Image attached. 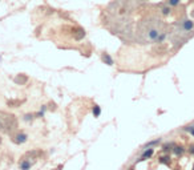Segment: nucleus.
<instances>
[{"instance_id": "f257e3e1", "label": "nucleus", "mask_w": 194, "mask_h": 170, "mask_svg": "<svg viewBox=\"0 0 194 170\" xmlns=\"http://www.w3.org/2000/svg\"><path fill=\"white\" fill-rule=\"evenodd\" d=\"M11 141L16 145H21L28 141V134L24 131H16L15 134H11Z\"/></svg>"}, {"instance_id": "f03ea898", "label": "nucleus", "mask_w": 194, "mask_h": 170, "mask_svg": "<svg viewBox=\"0 0 194 170\" xmlns=\"http://www.w3.org/2000/svg\"><path fill=\"white\" fill-rule=\"evenodd\" d=\"M36 161H33V159H29V158H25V157H23L21 158V161H20L19 163V169L20 170H29L32 166H33V163H35Z\"/></svg>"}, {"instance_id": "7ed1b4c3", "label": "nucleus", "mask_w": 194, "mask_h": 170, "mask_svg": "<svg viewBox=\"0 0 194 170\" xmlns=\"http://www.w3.org/2000/svg\"><path fill=\"white\" fill-rule=\"evenodd\" d=\"M101 60H102V62H105V64H106V65H109V66H112L113 64H114L112 56H110L109 53H106V52H104V53L101 54Z\"/></svg>"}, {"instance_id": "20e7f679", "label": "nucleus", "mask_w": 194, "mask_h": 170, "mask_svg": "<svg viewBox=\"0 0 194 170\" xmlns=\"http://www.w3.org/2000/svg\"><path fill=\"white\" fill-rule=\"evenodd\" d=\"M153 153H154V149H151V147H149V149H145L144 153H142V155H141V158L137 161V162H141V161H145V159L150 158L151 155H153Z\"/></svg>"}, {"instance_id": "39448f33", "label": "nucleus", "mask_w": 194, "mask_h": 170, "mask_svg": "<svg viewBox=\"0 0 194 170\" xmlns=\"http://www.w3.org/2000/svg\"><path fill=\"white\" fill-rule=\"evenodd\" d=\"M13 81L17 85H24L28 81V76H25V74H17V76L13 78Z\"/></svg>"}, {"instance_id": "423d86ee", "label": "nucleus", "mask_w": 194, "mask_h": 170, "mask_svg": "<svg viewBox=\"0 0 194 170\" xmlns=\"http://www.w3.org/2000/svg\"><path fill=\"white\" fill-rule=\"evenodd\" d=\"M158 36H159V32H158V29H155V28H151V29H149V32H147V37H149V40H151V41H155Z\"/></svg>"}, {"instance_id": "0eeeda50", "label": "nucleus", "mask_w": 194, "mask_h": 170, "mask_svg": "<svg viewBox=\"0 0 194 170\" xmlns=\"http://www.w3.org/2000/svg\"><path fill=\"white\" fill-rule=\"evenodd\" d=\"M182 28H183V31H186V32L191 31L194 28V21L193 20H185L182 24Z\"/></svg>"}, {"instance_id": "6e6552de", "label": "nucleus", "mask_w": 194, "mask_h": 170, "mask_svg": "<svg viewBox=\"0 0 194 170\" xmlns=\"http://www.w3.org/2000/svg\"><path fill=\"white\" fill-rule=\"evenodd\" d=\"M23 102H24V100L23 101H20V100H9V101H7V105H8V106H12V108H19Z\"/></svg>"}, {"instance_id": "1a4fd4ad", "label": "nucleus", "mask_w": 194, "mask_h": 170, "mask_svg": "<svg viewBox=\"0 0 194 170\" xmlns=\"http://www.w3.org/2000/svg\"><path fill=\"white\" fill-rule=\"evenodd\" d=\"M35 118H36L35 113H27V114H24V117H23V120L25 121V122H32Z\"/></svg>"}, {"instance_id": "9d476101", "label": "nucleus", "mask_w": 194, "mask_h": 170, "mask_svg": "<svg viewBox=\"0 0 194 170\" xmlns=\"http://www.w3.org/2000/svg\"><path fill=\"white\" fill-rule=\"evenodd\" d=\"M173 151H174V154H177V155H181L185 151V149H183L182 146H173Z\"/></svg>"}, {"instance_id": "9b49d317", "label": "nucleus", "mask_w": 194, "mask_h": 170, "mask_svg": "<svg viewBox=\"0 0 194 170\" xmlns=\"http://www.w3.org/2000/svg\"><path fill=\"white\" fill-rule=\"evenodd\" d=\"M159 162L165 163V165H169L170 163V157L169 155H163V157H159Z\"/></svg>"}, {"instance_id": "f8f14e48", "label": "nucleus", "mask_w": 194, "mask_h": 170, "mask_svg": "<svg viewBox=\"0 0 194 170\" xmlns=\"http://www.w3.org/2000/svg\"><path fill=\"white\" fill-rule=\"evenodd\" d=\"M101 114V108L98 106V105H94L93 106V116L94 117H100Z\"/></svg>"}, {"instance_id": "ddd939ff", "label": "nucleus", "mask_w": 194, "mask_h": 170, "mask_svg": "<svg viewBox=\"0 0 194 170\" xmlns=\"http://www.w3.org/2000/svg\"><path fill=\"white\" fill-rule=\"evenodd\" d=\"M179 3H181V0H167V4L170 7H177Z\"/></svg>"}, {"instance_id": "4468645a", "label": "nucleus", "mask_w": 194, "mask_h": 170, "mask_svg": "<svg viewBox=\"0 0 194 170\" xmlns=\"http://www.w3.org/2000/svg\"><path fill=\"white\" fill-rule=\"evenodd\" d=\"M159 141H161V139H159V138L154 139V141H150V142H147L146 145H145V147H150V146H154V145H157V143H159Z\"/></svg>"}, {"instance_id": "2eb2a0df", "label": "nucleus", "mask_w": 194, "mask_h": 170, "mask_svg": "<svg viewBox=\"0 0 194 170\" xmlns=\"http://www.w3.org/2000/svg\"><path fill=\"white\" fill-rule=\"evenodd\" d=\"M165 37H166V35H165V33H159V36L157 37V40H155V41H157V42H162L163 40H165Z\"/></svg>"}, {"instance_id": "dca6fc26", "label": "nucleus", "mask_w": 194, "mask_h": 170, "mask_svg": "<svg viewBox=\"0 0 194 170\" xmlns=\"http://www.w3.org/2000/svg\"><path fill=\"white\" fill-rule=\"evenodd\" d=\"M161 12H162V15H169V13H170V8H169V7H163L162 9H161Z\"/></svg>"}, {"instance_id": "f3484780", "label": "nucleus", "mask_w": 194, "mask_h": 170, "mask_svg": "<svg viewBox=\"0 0 194 170\" xmlns=\"http://www.w3.org/2000/svg\"><path fill=\"white\" fill-rule=\"evenodd\" d=\"M173 146H174V145H173V143H166V145H165V146H163V150H165V151L170 150V147H173Z\"/></svg>"}, {"instance_id": "a211bd4d", "label": "nucleus", "mask_w": 194, "mask_h": 170, "mask_svg": "<svg viewBox=\"0 0 194 170\" xmlns=\"http://www.w3.org/2000/svg\"><path fill=\"white\" fill-rule=\"evenodd\" d=\"M48 109H49V110H56V104H54V102H49V106H48Z\"/></svg>"}, {"instance_id": "6ab92c4d", "label": "nucleus", "mask_w": 194, "mask_h": 170, "mask_svg": "<svg viewBox=\"0 0 194 170\" xmlns=\"http://www.w3.org/2000/svg\"><path fill=\"white\" fill-rule=\"evenodd\" d=\"M186 130H187V131H190L191 134L194 135V126H187V127H186Z\"/></svg>"}, {"instance_id": "aec40b11", "label": "nucleus", "mask_w": 194, "mask_h": 170, "mask_svg": "<svg viewBox=\"0 0 194 170\" xmlns=\"http://www.w3.org/2000/svg\"><path fill=\"white\" fill-rule=\"evenodd\" d=\"M189 150H190V153H193V154H194V145H191V146H190V149H189Z\"/></svg>"}, {"instance_id": "412c9836", "label": "nucleus", "mask_w": 194, "mask_h": 170, "mask_svg": "<svg viewBox=\"0 0 194 170\" xmlns=\"http://www.w3.org/2000/svg\"><path fill=\"white\" fill-rule=\"evenodd\" d=\"M1 141H3V139H1V137H0V143H1Z\"/></svg>"}]
</instances>
